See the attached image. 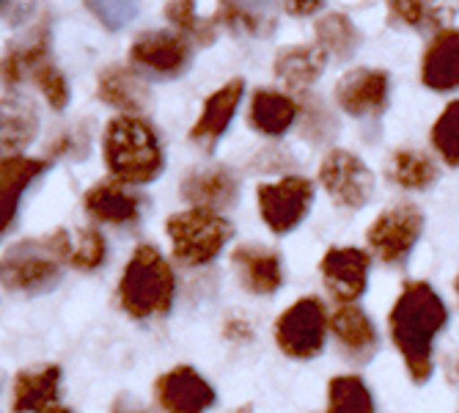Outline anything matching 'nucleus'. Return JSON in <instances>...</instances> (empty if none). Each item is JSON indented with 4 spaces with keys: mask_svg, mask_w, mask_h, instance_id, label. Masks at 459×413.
Here are the masks:
<instances>
[{
    "mask_svg": "<svg viewBox=\"0 0 459 413\" xmlns=\"http://www.w3.org/2000/svg\"><path fill=\"white\" fill-rule=\"evenodd\" d=\"M165 17H169V22L182 36L195 39L198 45H210L212 36H215V25L198 17L195 0H169V6H165Z\"/></svg>",
    "mask_w": 459,
    "mask_h": 413,
    "instance_id": "obj_31",
    "label": "nucleus"
},
{
    "mask_svg": "<svg viewBox=\"0 0 459 413\" xmlns=\"http://www.w3.org/2000/svg\"><path fill=\"white\" fill-rule=\"evenodd\" d=\"M385 174L402 190H429L440 177L435 160L419 149H396L388 157Z\"/></svg>",
    "mask_w": 459,
    "mask_h": 413,
    "instance_id": "obj_27",
    "label": "nucleus"
},
{
    "mask_svg": "<svg viewBox=\"0 0 459 413\" xmlns=\"http://www.w3.org/2000/svg\"><path fill=\"white\" fill-rule=\"evenodd\" d=\"M242 94H245V80L234 77L226 83V86H221L215 94L206 97L204 110L190 130V141L198 149H204L206 154L215 152V146L221 144V138L229 130V124L234 121V113L242 102Z\"/></svg>",
    "mask_w": 459,
    "mask_h": 413,
    "instance_id": "obj_14",
    "label": "nucleus"
},
{
    "mask_svg": "<svg viewBox=\"0 0 459 413\" xmlns=\"http://www.w3.org/2000/svg\"><path fill=\"white\" fill-rule=\"evenodd\" d=\"M298 110H300L298 102L289 94L275 92V89H259L254 94V100H250L247 119H250V127L256 133H262L267 138H278V136L289 133V127L298 119Z\"/></svg>",
    "mask_w": 459,
    "mask_h": 413,
    "instance_id": "obj_25",
    "label": "nucleus"
},
{
    "mask_svg": "<svg viewBox=\"0 0 459 413\" xmlns=\"http://www.w3.org/2000/svg\"><path fill=\"white\" fill-rule=\"evenodd\" d=\"M424 210L412 201H399L383 210L366 232L371 254L385 265H404L424 234Z\"/></svg>",
    "mask_w": 459,
    "mask_h": 413,
    "instance_id": "obj_6",
    "label": "nucleus"
},
{
    "mask_svg": "<svg viewBox=\"0 0 459 413\" xmlns=\"http://www.w3.org/2000/svg\"><path fill=\"white\" fill-rule=\"evenodd\" d=\"M454 286H456V295H459V276H456V281H454Z\"/></svg>",
    "mask_w": 459,
    "mask_h": 413,
    "instance_id": "obj_40",
    "label": "nucleus"
},
{
    "mask_svg": "<svg viewBox=\"0 0 459 413\" xmlns=\"http://www.w3.org/2000/svg\"><path fill=\"white\" fill-rule=\"evenodd\" d=\"M165 232H169V240L174 245V257L190 268L215 262L234 234L231 224L215 210H206V206H190L185 213L171 215L165 224Z\"/></svg>",
    "mask_w": 459,
    "mask_h": 413,
    "instance_id": "obj_5",
    "label": "nucleus"
},
{
    "mask_svg": "<svg viewBox=\"0 0 459 413\" xmlns=\"http://www.w3.org/2000/svg\"><path fill=\"white\" fill-rule=\"evenodd\" d=\"M58 413H72V410H66V408H61V410H58Z\"/></svg>",
    "mask_w": 459,
    "mask_h": 413,
    "instance_id": "obj_41",
    "label": "nucleus"
},
{
    "mask_svg": "<svg viewBox=\"0 0 459 413\" xmlns=\"http://www.w3.org/2000/svg\"><path fill=\"white\" fill-rule=\"evenodd\" d=\"M330 330L339 339L344 356L358 364L371 361L374 353H377V328H374L371 317L355 303H342L330 314Z\"/></svg>",
    "mask_w": 459,
    "mask_h": 413,
    "instance_id": "obj_19",
    "label": "nucleus"
},
{
    "mask_svg": "<svg viewBox=\"0 0 459 413\" xmlns=\"http://www.w3.org/2000/svg\"><path fill=\"white\" fill-rule=\"evenodd\" d=\"M110 413H149V410H143L141 405H127V402H116V408H113Z\"/></svg>",
    "mask_w": 459,
    "mask_h": 413,
    "instance_id": "obj_38",
    "label": "nucleus"
},
{
    "mask_svg": "<svg viewBox=\"0 0 459 413\" xmlns=\"http://www.w3.org/2000/svg\"><path fill=\"white\" fill-rule=\"evenodd\" d=\"M368 254L360 248H330L319 262V273L339 303H355L368 284Z\"/></svg>",
    "mask_w": 459,
    "mask_h": 413,
    "instance_id": "obj_13",
    "label": "nucleus"
},
{
    "mask_svg": "<svg viewBox=\"0 0 459 413\" xmlns=\"http://www.w3.org/2000/svg\"><path fill=\"white\" fill-rule=\"evenodd\" d=\"M61 262H64V245L58 232L45 240H25L9 248L6 257L0 259V281L12 293H25V295L50 293L64 276Z\"/></svg>",
    "mask_w": 459,
    "mask_h": 413,
    "instance_id": "obj_4",
    "label": "nucleus"
},
{
    "mask_svg": "<svg viewBox=\"0 0 459 413\" xmlns=\"http://www.w3.org/2000/svg\"><path fill=\"white\" fill-rule=\"evenodd\" d=\"M50 169L48 160H33L22 154L0 157V234L17 218L25 190Z\"/></svg>",
    "mask_w": 459,
    "mask_h": 413,
    "instance_id": "obj_17",
    "label": "nucleus"
},
{
    "mask_svg": "<svg viewBox=\"0 0 459 413\" xmlns=\"http://www.w3.org/2000/svg\"><path fill=\"white\" fill-rule=\"evenodd\" d=\"M193 58V48L187 36L174 33V31H149L141 33L133 48H130V61L160 80H169V77H179Z\"/></svg>",
    "mask_w": 459,
    "mask_h": 413,
    "instance_id": "obj_10",
    "label": "nucleus"
},
{
    "mask_svg": "<svg viewBox=\"0 0 459 413\" xmlns=\"http://www.w3.org/2000/svg\"><path fill=\"white\" fill-rule=\"evenodd\" d=\"M108 257L105 237L97 229H80L74 237L66 232V262L80 270H97Z\"/></svg>",
    "mask_w": 459,
    "mask_h": 413,
    "instance_id": "obj_30",
    "label": "nucleus"
},
{
    "mask_svg": "<svg viewBox=\"0 0 459 413\" xmlns=\"http://www.w3.org/2000/svg\"><path fill=\"white\" fill-rule=\"evenodd\" d=\"M61 369L58 366H36L25 369L14 378V413H58L61 410Z\"/></svg>",
    "mask_w": 459,
    "mask_h": 413,
    "instance_id": "obj_18",
    "label": "nucleus"
},
{
    "mask_svg": "<svg viewBox=\"0 0 459 413\" xmlns=\"http://www.w3.org/2000/svg\"><path fill=\"white\" fill-rule=\"evenodd\" d=\"M432 146L448 165L459 169V102H451L432 124Z\"/></svg>",
    "mask_w": 459,
    "mask_h": 413,
    "instance_id": "obj_32",
    "label": "nucleus"
},
{
    "mask_svg": "<svg viewBox=\"0 0 459 413\" xmlns=\"http://www.w3.org/2000/svg\"><path fill=\"white\" fill-rule=\"evenodd\" d=\"M327 66V53L322 45L286 48L275 58V77L291 92H306L319 80Z\"/></svg>",
    "mask_w": 459,
    "mask_h": 413,
    "instance_id": "obj_23",
    "label": "nucleus"
},
{
    "mask_svg": "<svg viewBox=\"0 0 459 413\" xmlns=\"http://www.w3.org/2000/svg\"><path fill=\"white\" fill-rule=\"evenodd\" d=\"M39 130L36 110L22 100H0V154H20Z\"/></svg>",
    "mask_w": 459,
    "mask_h": 413,
    "instance_id": "obj_26",
    "label": "nucleus"
},
{
    "mask_svg": "<svg viewBox=\"0 0 459 413\" xmlns=\"http://www.w3.org/2000/svg\"><path fill=\"white\" fill-rule=\"evenodd\" d=\"M102 149H105L108 169L118 182H130V185L154 182L165 169L162 146L154 127H149L138 116L124 113L113 119L105 130Z\"/></svg>",
    "mask_w": 459,
    "mask_h": 413,
    "instance_id": "obj_2",
    "label": "nucleus"
},
{
    "mask_svg": "<svg viewBox=\"0 0 459 413\" xmlns=\"http://www.w3.org/2000/svg\"><path fill=\"white\" fill-rule=\"evenodd\" d=\"M281 0H221L218 22L234 36L270 39L281 22Z\"/></svg>",
    "mask_w": 459,
    "mask_h": 413,
    "instance_id": "obj_16",
    "label": "nucleus"
},
{
    "mask_svg": "<svg viewBox=\"0 0 459 413\" xmlns=\"http://www.w3.org/2000/svg\"><path fill=\"white\" fill-rule=\"evenodd\" d=\"M421 80L432 92L459 89V31H440L424 53Z\"/></svg>",
    "mask_w": 459,
    "mask_h": 413,
    "instance_id": "obj_20",
    "label": "nucleus"
},
{
    "mask_svg": "<svg viewBox=\"0 0 459 413\" xmlns=\"http://www.w3.org/2000/svg\"><path fill=\"white\" fill-rule=\"evenodd\" d=\"M325 413H374V394L358 375H339L327 386Z\"/></svg>",
    "mask_w": 459,
    "mask_h": 413,
    "instance_id": "obj_29",
    "label": "nucleus"
},
{
    "mask_svg": "<svg viewBox=\"0 0 459 413\" xmlns=\"http://www.w3.org/2000/svg\"><path fill=\"white\" fill-rule=\"evenodd\" d=\"M97 94L105 105L127 113V116H138L146 110L149 105V89L146 83L127 66H108L100 75L97 83Z\"/></svg>",
    "mask_w": 459,
    "mask_h": 413,
    "instance_id": "obj_22",
    "label": "nucleus"
},
{
    "mask_svg": "<svg viewBox=\"0 0 459 413\" xmlns=\"http://www.w3.org/2000/svg\"><path fill=\"white\" fill-rule=\"evenodd\" d=\"M154 397L165 413H206L218 394L193 366H174L154 383Z\"/></svg>",
    "mask_w": 459,
    "mask_h": 413,
    "instance_id": "obj_12",
    "label": "nucleus"
},
{
    "mask_svg": "<svg viewBox=\"0 0 459 413\" xmlns=\"http://www.w3.org/2000/svg\"><path fill=\"white\" fill-rule=\"evenodd\" d=\"M391 100V77L383 69L358 66L336 83V102L352 119H377Z\"/></svg>",
    "mask_w": 459,
    "mask_h": 413,
    "instance_id": "obj_11",
    "label": "nucleus"
},
{
    "mask_svg": "<svg viewBox=\"0 0 459 413\" xmlns=\"http://www.w3.org/2000/svg\"><path fill=\"white\" fill-rule=\"evenodd\" d=\"M33 77H36V83H39L41 94L48 97V102H50L56 110H64V108L69 105V83H66V77H64L48 58L33 69Z\"/></svg>",
    "mask_w": 459,
    "mask_h": 413,
    "instance_id": "obj_35",
    "label": "nucleus"
},
{
    "mask_svg": "<svg viewBox=\"0 0 459 413\" xmlns=\"http://www.w3.org/2000/svg\"><path fill=\"white\" fill-rule=\"evenodd\" d=\"M231 265L239 276V284L250 295H273L283 284V259L278 251L259 242H242L234 248Z\"/></svg>",
    "mask_w": 459,
    "mask_h": 413,
    "instance_id": "obj_15",
    "label": "nucleus"
},
{
    "mask_svg": "<svg viewBox=\"0 0 459 413\" xmlns=\"http://www.w3.org/2000/svg\"><path fill=\"white\" fill-rule=\"evenodd\" d=\"M86 6L108 31H121L138 17L141 0H86Z\"/></svg>",
    "mask_w": 459,
    "mask_h": 413,
    "instance_id": "obj_34",
    "label": "nucleus"
},
{
    "mask_svg": "<svg viewBox=\"0 0 459 413\" xmlns=\"http://www.w3.org/2000/svg\"><path fill=\"white\" fill-rule=\"evenodd\" d=\"M226 337L229 339H250V325L245 322V320H234V322H229L226 325Z\"/></svg>",
    "mask_w": 459,
    "mask_h": 413,
    "instance_id": "obj_37",
    "label": "nucleus"
},
{
    "mask_svg": "<svg viewBox=\"0 0 459 413\" xmlns=\"http://www.w3.org/2000/svg\"><path fill=\"white\" fill-rule=\"evenodd\" d=\"M330 317L319 298H300L275 320V345L283 356L308 361L325 350Z\"/></svg>",
    "mask_w": 459,
    "mask_h": 413,
    "instance_id": "obj_7",
    "label": "nucleus"
},
{
    "mask_svg": "<svg viewBox=\"0 0 459 413\" xmlns=\"http://www.w3.org/2000/svg\"><path fill=\"white\" fill-rule=\"evenodd\" d=\"M239 196V180L218 165V169H204L182 182V198L190 201L193 206H206V210H226Z\"/></svg>",
    "mask_w": 459,
    "mask_h": 413,
    "instance_id": "obj_21",
    "label": "nucleus"
},
{
    "mask_svg": "<svg viewBox=\"0 0 459 413\" xmlns=\"http://www.w3.org/2000/svg\"><path fill=\"white\" fill-rule=\"evenodd\" d=\"M259 196V213L262 221L273 234H289L291 229H298L311 204H314V182L308 177L289 174L281 177L278 182H264L256 190Z\"/></svg>",
    "mask_w": 459,
    "mask_h": 413,
    "instance_id": "obj_8",
    "label": "nucleus"
},
{
    "mask_svg": "<svg viewBox=\"0 0 459 413\" xmlns=\"http://www.w3.org/2000/svg\"><path fill=\"white\" fill-rule=\"evenodd\" d=\"M231 413H256V410H254V405H242V408H237Z\"/></svg>",
    "mask_w": 459,
    "mask_h": 413,
    "instance_id": "obj_39",
    "label": "nucleus"
},
{
    "mask_svg": "<svg viewBox=\"0 0 459 413\" xmlns=\"http://www.w3.org/2000/svg\"><path fill=\"white\" fill-rule=\"evenodd\" d=\"M82 204H86V213L100 221V224H133L141 215V201L138 196H133L130 190H124L116 182H100L94 185L86 196H82Z\"/></svg>",
    "mask_w": 459,
    "mask_h": 413,
    "instance_id": "obj_24",
    "label": "nucleus"
},
{
    "mask_svg": "<svg viewBox=\"0 0 459 413\" xmlns=\"http://www.w3.org/2000/svg\"><path fill=\"white\" fill-rule=\"evenodd\" d=\"M177 276L154 245H138L118 281V303L135 320L165 317L174 309Z\"/></svg>",
    "mask_w": 459,
    "mask_h": 413,
    "instance_id": "obj_3",
    "label": "nucleus"
},
{
    "mask_svg": "<svg viewBox=\"0 0 459 413\" xmlns=\"http://www.w3.org/2000/svg\"><path fill=\"white\" fill-rule=\"evenodd\" d=\"M316 45L325 48L327 56L347 61L358 53L360 48V31L355 28V22L339 12H333L322 20H316Z\"/></svg>",
    "mask_w": 459,
    "mask_h": 413,
    "instance_id": "obj_28",
    "label": "nucleus"
},
{
    "mask_svg": "<svg viewBox=\"0 0 459 413\" xmlns=\"http://www.w3.org/2000/svg\"><path fill=\"white\" fill-rule=\"evenodd\" d=\"M448 322V312L443 298L427 281H410L399 293L388 328L396 350L404 358L412 383H427L432 375V350L435 339L443 334Z\"/></svg>",
    "mask_w": 459,
    "mask_h": 413,
    "instance_id": "obj_1",
    "label": "nucleus"
},
{
    "mask_svg": "<svg viewBox=\"0 0 459 413\" xmlns=\"http://www.w3.org/2000/svg\"><path fill=\"white\" fill-rule=\"evenodd\" d=\"M281 4H283V12L291 17H311L322 9L325 0H281Z\"/></svg>",
    "mask_w": 459,
    "mask_h": 413,
    "instance_id": "obj_36",
    "label": "nucleus"
},
{
    "mask_svg": "<svg viewBox=\"0 0 459 413\" xmlns=\"http://www.w3.org/2000/svg\"><path fill=\"white\" fill-rule=\"evenodd\" d=\"M319 182L330 198L347 210H360L374 193V174L368 165L347 149H333L319 165Z\"/></svg>",
    "mask_w": 459,
    "mask_h": 413,
    "instance_id": "obj_9",
    "label": "nucleus"
},
{
    "mask_svg": "<svg viewBox=\"0 0 459 413\" xmlns=\"http://www.w3.org/2000/svg\"><path fill=\"white\" fill-rule=\"evenodd\" d=\"M388 14L391 20H396L404 28L421 31V28H432L440 20V12L429 0H388Z\"/></svg>",
    "mask_w": 459,
    "mask_h": 413,
    "instance_id": "obj_33",
    "label": "nucleus"
}]
</instances>
